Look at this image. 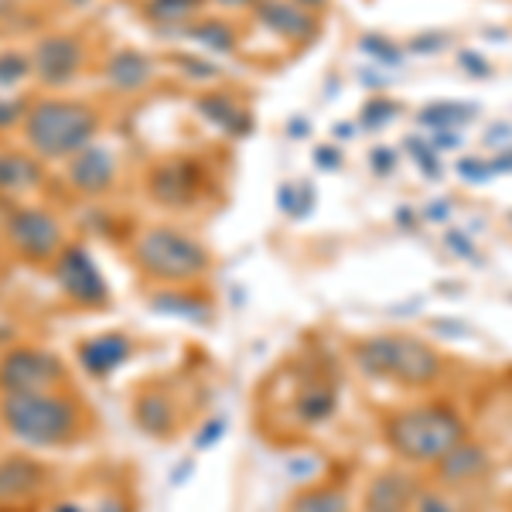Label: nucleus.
Listing matches in <instances>:
<instances>
[{
	"label": "nucleus",
	"instance_id": "1",
	"mask_svg": "<svg viewBox=\"0 0 512 512\" xmlns=\"http://www.w3.org/2000/svg\"><path fill=\"white\" fill-rule=\"evenodd\" d=\"M468 437V424L458 407L444 400H424L396 407L383 417V441L400 465L434 468L454 444Z\"/></svg>",
	"mask_w": 512,
	"mask_h": 512
},
{
	"label": "nucleus",
	"instance_id": "2",
	"mask_svg": "<svg viewBox=\"0 0 512 512\" xmlns=\"http://www.w3.org/2000/svg\"><path fill=\"white\" fill-rule=\"evenodd\" d=\"M352 366L369 379L427 390L444 376V359L417 335H366L352 345Z\"/></svg>",
	"mask_w": 512,
	"mask_h": 512
},
{
	"label": "nucleus",
	"instance_id": "3",
	"mask_svg": "<svg viewBox=\"0 0 512 512\" xmlns=\"http://www.w3.org/2000/svg\"><path fill=\"white\" fill-rule=\"evenodd\" d=\"M96 134V117L72 99H41L24 117V137L41 158H72Z\"/></svg>",
	"mask_w": 512,
	"mask_h": 512
},
{
	"label": "nucleus",
	"instance_id": "4",
	"mask_svg": "<svg viewBox=\"0 0 512 512\" xmlns=\"http://www.w3.org/2000/svg\"><path fill=\"white\" fill-rule=\"evenodd\" d=\"M134 260L140 270L158 280H195L209 270V253L192 236L171 226H154L137 239Z\"/></svg>",
	"mask_w": 512,
	"mask_h": 512
},
{
	"label": "nucleus",
	"instance_id": "5",
	"mask_svg": "<svg viewBox=\"0 0 512 512\" xmlns=\"http://www.w3.org/2000/svg\"><path fill=\"white\" fill-rule=\"evenodd\" d=\"M4 420L21 441L28 444H59L69 437L76 414L62 396L45 390H24L4 396Z\"/></svg>",
	"mask_w": 512,
	"mask_h": 512
},
{
	"label": "nucleus",
	"instance_id": "6",
	"mask_svg": "<svg viewBox=\"0 0 512 512\" xmlns=\"http://www.w3.org/2000/svg\"><path fill=\"white\" fill-rule=\"evenodd\" d=\"M420 478L410 465H386L373 472L359 499V512H414V502L420 495Z\"/></svg>",
	"mask_w": 512,
	"mask_h": 512
},
{
	"label": "nucleus",
	"instance_id": "7",
	"mask_svg": "<svg viewBox=\"0 0 512 512\" xmlns=\"http://www.w3.org/2000/svg\"><path fill=\"white\" fill-rule=\"evenodd\" d=\"M434 472V482L444 485V489H454V492H472L478 485H485L495 472L492 465V454L485 444H478L472 434L465 437L461 444L444 454L441 461L431 468Z\"/></svg>",
	"mask_w": 512,
	"mask_h": 512
},
{
	"label": "nucleus",
	"instance_id": "8",
	"mask_svg": "<svg viewBox=\"0 0 512 512\" xmlns=\"http://www.w3.org/2000/svg\"><path fill=\"white\" fill-rule=\"evenodd\" d=\"M62 376V366L45 352L21 349L11 352L0 366V386L7 393H24V390H45L48 383Z\"/></svg>",
	"mask_w": 512,
	"mask_h": 512
},
{
	"label": "nucleus",
	"instance_id": "9",
	"mask_svg": "<svg viewBox=\"0 0 512 512\" xmlns=\"http://www.w3.org/2000/svg\"><path fill=\"white\" fill-rule=\"evenodd\" d=\"M79 65H82L79 41L69 38V35H52V38H41L38 41L31 69H35L38 79L48 82V86H65V82L76 79Z\"/></svg>",
	"mask_w": 512,
	"mask_h": 512
},
{
	"label": "nucleus",
	"instance_id": "10",
	"mask_svg": "<svg viewBox=\"0 0 512 512\" xmlns=\"http://www.w3.org/2000/svg\"><path fill=\"white\" fill-rule=\"evenodd\" d=\"M7 229H11L14 243L28 256H35V260H45V256H52L59 250V239H62L59 222L41 209H18L11 216V226Z\"/></svg>",
	"mask_w": 512,
	"mask_h": 512
},
{
	"label": "nucleus",
	"instance_id": "11",
	"mask_svg": "<svg viewBox=\"0 0 512 512\" xmlns=\"http://www.w3.org/2000/svg\"><path fill=\"white\" fill-rule=\"evenodd\" d=\"M256 21L267 31L291 41H311L318 35V14L294 0H260L256 4Z\"/></svg>",
	"mask_w": 512,
	"mask_h": 512
},
{
	"label": "nucleus",
	"instance_id": "12",
	"mask_svg": "<svg viewBox=\"0 0 512 512\" xmlns=\"http://www.w3.org/2000/svg\"><path fill=\"white\" fill-rule=\"evenodd\" d=\"M59 284L82 304H99L106 297V280L86 250H65L59 260Z\"/></svg>",
	"mask_w": 512,
	"mask_h": 512
},
{
	"label": "nucleus",
	"instance_id": "13",
	"mask_svg": "<svg viewBox=\"0 0 512 512\" xmlns=\"http://www.w3.org/2000/svg\"><path fill=\"white\" fill-rule=\"evenodd\" d=\"M151 192L158 202L181 209V205H192L198 192V168L192 161H168L161 168H154L151 175Z\"/></svg>",
	"mask_w": 512,
	"mask_h": 512
},
{
	"label": "nucleus",
	"instance_id": "14",
	"mask_svg": "<svg viewBox=\"0 0 512 512\" xmlns=\"http://www.w3.org/2000/svg\"><path fill=\"white\" fill-rule=\"evenodd\" d=\"M69 181L79 188V192H103L110 188L113 181V154L99 144H89L82 147L79 154H72V164H69Z\"/></svg>",
	"mask_w": 512,
	"mask_h": 512
},
{
	"label": "nucleus",
	"instance_id": "15",
	"mask_svg": "<svg viewBox=\"0 0 512 512\" xmlns=\"http://www.w3.org/2000/svg\"><path fill=\"white\" fill-rule=\"evenodd\" d=\"M355 499L349 485L342 482H315L304 485L301 492L287 502V512H352Z\"/></svg>",
	"mask_w": 512,
	"mask_h": 512
},
{
	"label": "nucleus",
	"instance_id": "16",
	"mask_svg": "<svg viewBox=\"0 0 512 512\" xmlns=\"http://www.w3.org/2000/svg\"><path fill=\"white\" fill-rule=\"evenodd\" d=\"M335 410H338V393L332 383H325V379H321V383H308L294 400V417L301 427L328 424V420L335 417Z\"/></svg>",
	"mask_w": 512,
	"mask_h": 512
},
{
	"label": "nucleus",
	"instance_id": "17",
	"mask_svg": "<svg viewBox=\"0 0 512 512\" xmlns=\"http://www.w3.org/2000/svg\"><path fill=\"white\" fill-rule=\"evenodd\" d=\"M151 76H154V62L140 52H130V48H123V52H117L106 62V79H110V86L123 89V93H134Z\"/></svg>",
	"mask_w": 512,
	"mask_h": 512
},
{
	"label": "nucleus",
	"instance_id": "18",
	"mask_svg": "<svg viewBox=\"0 0 512 512\" xmlns=\"http://www.w3.org/2000/svg\"><path fill=\"white\" fill-rule=\"evenodd\" d=\"M130 355V342L123 335H103V338H93V342L82 345V366L89 373L103 376V373H113L123 359Z\"/></svg>",
	"mask_w": 512,
	"mask_h": 512
},
{
	"label": "nucleus",
	"instance_id": "19",
	"mask_svg": "<svg viewBox=\"0 0 512 512\" xmlns=\"http://www.w3.org/2000/svg\"><path fill=\"white\" fill-rule=\"evenodd\" d=\"M198 113H202L209 123H216V127L226 130V134H233V137L250 130V113H243L233 99L222 96V93H209V96L198 99Z\"/></svg>",
	"mask_w": 512,
	"mask_h": 512
},
{
	"label": "nucleus",
	"instance_id": "20",
	"mask_svg": "<svg viewBox=\"0 0 512 512\" xmlns=\"http://www.w3.org/2000/svg\"><path fill=\"white\" fill-rule=\"evenodd\" d=\"M41 181V168L24 154H0V188L4 192H28Z\"/></svg>",
	"mask_w": 512,
	"mask_h": 512
},
{
	"label": "nucleus",
	"instance_id": "21",
	"mask_svg": "<svg viewBox=\"0 0 512 512\" xmlns=\"http://www.w3.org/2000/svg\"><path fill=\"white\" fill-rule=\"evenodd\" d=\"M414 512H478L468 492H454L444 485H424L414 502Z\"/></svg>",
	"mask_w": 512,
	"mask_h": 512
},
{
	"label": "nucleus",
	"instance_id": "22",
	"mask_svg": "<svg viewBox=\"0 0 512 512\" xmlns=\"http://www.w3.org/2000/svg\"><path fill=\"white\" fill-rule=\"evenodd\" d=\"M475 117V106L472 103H431L420 110V127L434 130V134H441V130H458L461 123H468Z\"/></svg>",
	"mask_w": 512,
	"mask_h": 512
},
{
	"label": "nucleus",
	"instance_id": "23",
	"mask_svg": "<svg viewBox=\"0 0 512 512\" xmlns=\"http://www.w3.org/2000/svg\"><path fill=\"white\" fill-rule=\"evenodd\" d=\"M137 420H140V427H144V431L164 434L171 427V420H175V414H171V403L164 400V396L151 393V396H144V400L137 403Z\"/></svg>",
	"mask_w": 512,
	"mask_h": 512
},
{
	"label": "nucleus",
	"instance_id": "24",
	"mask_svg": "<svg viewBox=\"0 0 512 512\" xmlns=\"http://www.w3.org/2000/svg\"><path fill=\"white\" fill-rule=\"evenodd\" d=\"M188 38H195L198 45L212 48V52H233L236 48V35L229 24L222 21H202V24H192V28L185 31Z\"/></svg>",
	"mask_w": 512,
	"mask_h": 512
},
{
	"label": "nucleus",
	"instance_id": "25",
	"mask_svg": "<svg viewBox=\"0 0 512 512\" xmlns=\"http://www.w3.org/2000/svg\"><path fill=\"white\" fill-rule=\"evenodd\" d=\"M154 311H164V315H178V318H195V321H205L209 315H205V304L198 301V297H185L178 291H168V294H158L154 297Z\"/></svg>",
	"mask_w": 512,
	"mask_h": 512
},
{
	"label": "nucleus",
	"instance_id": "26",
	"mask_svg": "<svg viewBox=\"0 0 512 512\" xmlns=\"http://www.w3.org/2000/svg\"><path fill=\"white\" fill-rule=\"evenodd\" d=\"M195 11H198V0H151L147 4V14L164 24H181L185 18H192Z\"/></svg>",
	"mask_w": 512,
	"mask_h": 512
},
{
	"label": "nucleus",
	"instance_id": "27",
	"mask_svg": "<svg viewBox=\"0 0 512 512\" xmlns=\"http://www.w3.org/2000/svg\"><path fill=\"white\" fill-rule=\"evenodd\" d=\"M362 52L373 55L376 65H386V69H396V65L403 62V52L393 45V41H386L383 35H366V38H362Z\"/></svg>",
	"mask_w": 512,
	"mask_h": 512
},
{
	"label": "nucleus",
	"instance_id": "28",
	"mask_svg": "<svg viewBox=\"0 0 512 512\" xmlns=\"http://www.w3.org/2000/svg\"><path fill=\"white\" fill-rule=\"evenodd\" d=\"M321 472H325V461L318 454H294V458H287V475L297 478V482L315 485Z\"/></svg>",
	"mask_w": 512,
	"mask_h": 512
},
{
	"label": "nucleus",
	"instance_id": "29",
	"mask_svg": "<svg viewBox=\"0 0 512 512\" xmlns=\"http://www.w3.org/2000/svg\"><path fill=\"white\" fill-rule=\"evenodd\" d=\"M31 72V62L18 52H4L0 55V86H18V82Z\"/></svg>",
	"mask_w": 512,
	"mask_h": 512
},
{
	"label": "nucleus",
	"instance_id": "30",
	"mask_svg": "<svg viewBox=\"0 0 512 512\" xmlns=\"http://www.w3.org/2000/svg\"><path fill=\"white\" fill-rule=\"evenodd\" d=\"M396 113H400V106H396L393 99L376 96V99H369L366 110H362V123H366V127H386Z\"/></svg>",
	"mask_w": 512,
	"mask_h": 512
},
{
	"label": "nucleus",
	"instance_id": "31",
	"mask_svg": "<svg viewBox=\"0 0 512 512\" xmlns=\"http://www.w3.org/2000/svg\"><path fill=\"white\" fill-rule=\"evenodd\" d=\"M410 158H414L420 168H424L427 178H441V164H437V151L431 147V140H410Z\"/></svg>",
	"mask_w": 512,
	"mask_h": 512
},
{
	"label": "nucleus",
	"instance_id": "32",
	"mask_svg": "<svg viewBox=\"0 0 512 512\" xmlns=\"http://www.w3.org/2000/svg\"><path fill=\"white\" fill-rule=\"evenodd\" d=\"M178 69L185 72V76L198 79V82H212V79H219V65L202 62V59H195V55H178Z\"/></svg>",
	"mask_w": 512,
	"mask_h": 512
},
{
	"label": "nucleus",
	"instance_id": "33",
	"mask_svg": "<svg viewBox=\"0 0 512 512\" xmlns=\"http://www.w3.org/2000/svg\"><path fill=\"white\" fill-rule=\"evenodd\" d=\"M458 171L465 175V181H472V185H482V181H489L492 178V168L485 161H475V158H468V161H461L458 164Z\"/></svg>",
	"mask_w": 512,
	"mask_h": 512
},
{
	"label": "nucleus",
	"instance_id": "34",
	"mask_svg": "<svg viewBox=\"0 0 512 512\" xmlns=\"http://www.w3.org/2000/svg\"><path fill=\"white\" fill-rule=\"evenodd\" d=\"M222 431H226V420L216 417V420H212V424H205V427H202V434L195 437V448H198V451H205V448H209V444H216V441H219Z\"/></svg>",
	"mask_w": 512,
	"mask_h": 512
},
{
	"label": "nucleus",
	"instance_id": "35",
	"mask_svg": "<svg viewBox=\"0 0 512 512\" xmlns=\"http://www.w3.org/2000/svg\"><path fill=\"white\" fill-rule=\"evenodd\" d=\"M458 65L468 72V76H489V62L475 52H458Z\"/></svg>",
	"mask_w": 512,
	"mask_h": 512
},
{
	"label": "nucleus",
	"instance_id": "36",
	"mask_svg": "<svg viewBox=\"0 0 512 512\" xmlns=\"http://www.w3.org/2000/svg\"><path fill=\"white\" fill-rule=\"evenodd\" d=\"M444 239H448V246H451L454 253H465V260L478 263V250H475L472 239H468L465 233H454V229H448V236H444Z\"/></svg>",
	"mask_w": 512,
	"mask_h": 512
},
{
	"label": "nucleus",
	"instance_id": "37",
	"mask_svg": "<svg viewBox=\"0 0 512 512\" xmlns=\"http://www.w3.org/2000/svg\"><path fill=\"white\" fill-rule=\"evenodd\" d=\"M444 45H448V38L444 35H417V41H410V52L427 55V52H441Z\"/></svg>",
	"mask_w": 512,
	"mask_h": 512
},
{
	"label": "nucleus",
	"instance_id": "38",
	"mask_svg": "<svg viewBox=\"0 0 512 512\" xmlns=\"http://www.w3.org/2000/svg\"><path fill=\"white\" fill-rule=\"evenodd\" d=\"M369 164L376 168V175H390L393 164H396V154L390 151V147H376V151L369 154Z\"/></svg>",
	"mask_w": 512,
	"mask_h": 512
},
{
	"label": "nucleus",
	"instance_id": "39",
	"mask_svg": "<svg viewBox=\"0 0 512 512\" xmlns=\"http://www.w3.org/2000/svg\"><path fill=\"white\" fill-rule=\"evenodd\" d=\"M315 164H321L325 171H335L338 164H342V154H338V147H318V151H315Z\"/></svg>",
	"mask_w": 512,
	"mask_h": 512
},
{
	"label": "nucleus",
	"instance_id": "40",
	"mask_svg": "<svg viewBox=\"0 0 512 512\" xmlns=\"http://www.w3.org/2000/svg\"><path fill=\"white\" fill-rule=\"evenodd\" d=\"M311 202H315V192H311V185H301L297 188V202H294V216L304 219L311 212Z\"/></svg>",
	"mask_w": 512,
	"mask_h": 512
},
{
	"label": "nucleus",
	"instance_id": "41",
	"mask_svg": "<svg viewBox=\"0 0 512 512\" xmlns=\"http://www.w3.org/2000/svg\"><path fill=\"white\" fill-rule=\"evenodd\" d=\"M431 147L434 151H454V147H461V137H454V130H441V134H431Z\"/></svg>",
	"mask_w": 512,
	"mask_h": 512
},
{
	"label": "nucleus",
	"instance_id": "42",
	"mask_svg": "<svg viewBox=\"0 0 512 512\" xmlns=\"http://www.w3.org/2000/svg\"><path fill=\"white\" fill-rule=\"evenodd\" d=\"M21 117V106L18 103H7V99H0V130H7V127H14Z\"/></svg>",
	"mask_w": 512,
	"mask_h": 512
},
{
	"label": "nucleus",
	"instance_id": "43",
	"mask_svg": "<svg viewBox=\"0 0 512 512\" xmlns=\"http://www.w3.org/2000/svg\"><path fill=\"white\" fill-rule=\"evenodd\" d=\"M489 168L499 171V175H502V171H512V147H502V154L489 161Z\"/></svg>",
	"mask_w": 512,
	"mask_h": 512
},
{
	"label": "nucleus",
	"instance_id": "44",
	"mask_svg": "<svg viewBox=\"0 0 512 512\" xmlns=\"http://www.w3.org/2000/svg\"><path fill=\"white\" fill-rule=\"evenodd\" d=\"M294 202H297V188H294V185H284V188H280V209L291 212V216H294Z\"/></svg>",
	"mask_w": 512,
	"mask_h": 512
},
{
	"label": "nucleus",
	"instance_id": "45",
	"mask_svg": "<svg viewBox=\"0 0 512 512\" xmlns=\"http://www.w3.org/2000/svg\"><path fill=\"white\" fill-rule=\"evenodd\" d=\"M287 134H291V137H308V123H304V120L287 123Z\"/></svg>",
	"mask_w": 512,
	"mask_h": 512
},
{
	"label": "nucleus",
	"instance_id": "46",
	"mask_svg": "<svg viewBox=\"0 0 512 512\" xmlns=\"http://www.w3.org/2000/svg\"><path fill=\"white\" fill-rule=\"evenodd\" d=\"M219 7H256L260 0H216Z\"/></svg>",
	"mask_w": 512,
	"mask_h": 512
},
{
	"label": "nucleus",
	"instance_id": "47",
	"mask_svg": "<svg viewBox=\"0 0 512 512\" xmlns=\"http://www.w3.org/2000/svg\"><path fill=\"white\" fill-rule=\"evenodd\" d=\"M294 4L308 7V11H325V4H328V0H294Z\"/></svg>",
	"mask_w": 512,
	"mask_h": 512
},
{
	"label": "nucleus",
	"instance_id": "48",
	"mask_svg": "<svg viewBox=\"0 0 512 512\" xmlns=\"http://www.w3.org/2000/svg\"><path fill=\"white\" fill-rule=\"evenodd\" d=\"M427 216H431V219H444V216H448V202L434 205V209H427Z\"/></svg>",
	"mask_w": 512,
	"mask_h": 512
},
{
	"label": "nucleus",
	"instance_id": "49",
	"mask_svg": "<svg viewBox=\"0 0 512 512\" xmlns=\"http://www.w3.org/2000/svg\"><path fill=\"white\" fill-rule=\"evenodd\" d=\"M335 134H338V137H352V134H355V127H345V123H342V127H335Z\"/></svg>",
	"mask_w": 512,
	"mask_h": 512
},
{
	"label": "nucleus",
	"instance_id": "50",
	"mask_svg": "<svg viewBox=\"0 0 512 512\" xmlns=\"http://www.w3.org/2000/svg\"><path fill=\"white\" fill-rule=\"evenodd\" d=\"M11 4H14V0H0V14H7V11H11Z\"/></svg>",
	"mask_w": 512,
	"mask_h": 512
},
{
	"label": "nucleus",
	"instance_id": "51",
	"mask_svg": "<svg viewBox=\"0 0 512 512\" xmlns=\"http://www.w3.org/2000/svg\"><path fill=\"white\" fill-rule=\"evenodd\" d=\"M103 512H123V506H117V502H110V506H106Z\"/></svg>",
	"mask_w": 512,
	"mask_h": 512
},
{
	"label": "nucleus",
	"instance_id": "52",
	"mask_svg": "<svg viewBox=\"0 0 512 512\" xmlns=\"http://www.w3.org/2000/svg\"><path fill=\"white\" fill-rule=\"evenodd\" d=\"M76 4H82V0H76Z\"/></svg>",
	"mask_w": 512,
	"mask_h": 512
}]
</instances>
